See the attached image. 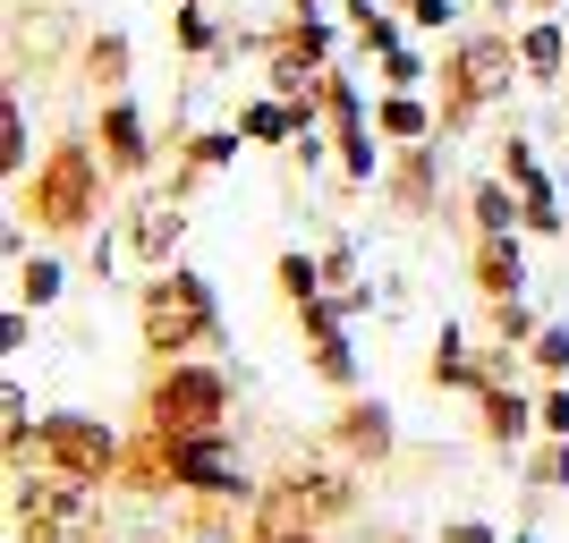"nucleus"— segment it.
<instances>
[{
  "instance_id": "23",
  "label": "nucleus",
  "mask_w": 569,
  "mask_h": 543,
  "mask_svg": "<svg viewBox=\"0 0 569 543\" xmlns=\"http://www.w3.org/2000/svg\"><path fill=\"white\" fill-rule=\"evenodd\" d=\"M527 356H536L545 374H569V331H561V323H545L536 340H527Z\"/></svg>"
},
{
  "instance_id": "8",
  "label": "nucleus",
  "mask_w": 569,
  "mask_h": 543,
  "mask_svg": "<svg viewBox=\"0 0 569 543\" xmlns=\"http://www.w3.org/2000/svg\"><path fill=\"white\" fill-rule=\"evenodd\" d=\"M102 162L119 170V179H144V162H153V144H144V119L128 94L102 102Z\"/></svg>"
},
{
  "instance_id": "6",
  "label": "nucleus",
  "mask_w": 569,
  "mask_h": 543,
  "mask_svg": "<svg viewBox=\"0 0 569 543\" xmlns=\"http://www.w3.org/2000/svg\"><path fill=\"white\" fill-rule=\"evenodd\" d=\"M94 484H77V475H26L18 493H9V519H18V543H69L77 510H86Z\"/></svg>"
},
{
  "instance_id": "1",
  "label": "nucleus",
  "mask_w": 569,
  "mask_h": 543,
  "mask_svg": "<svg viewBox=\"0 0 569 543\" xmlns=\"http://www.w3.org/2000/svg\"><path fill=\"white\" fill-rule=\"evenodd\" d=\"M26 213H34V230L51 238H77V230H94L102 213V153L94 144H51V162L34 170V188H26Z\"/></svg>"
},
{
  "instance_id": "20",
  "label": "nucleus",
  "mask_w": 569,
  "mask_h": 543,
  "mask_svg": "<svg viewBox=\"0 0 569 543\" xmlns=\"http://www.w3.org/2000/svg\"><path fill=\"white\" fill-rule=\"evenodd\" d=\"M0 170L26 179V111H18V102H0Z\"/></svg>"
},
{
  "instance_id": "3",
  "label": "nucleus",
  "mask_w": 569,
  "mask_h": 543,
  "mask_svg": "<svg viewBox=\"0 0 569 543\" xmlns=\"http://www.w3.org/2000/svg\"><path fill=\"white\" fill-rule=\"evenodd\" d=\"M230 416V374L221 365H162V374L144 382V425L153 433H221Z\"/></svg>"
},
{
  "instance_id": "7",
  "label": "nucleus",
  "mask_w": 569,
  "mask_h": 543,
  "mask_svg": "<svg viewBox=\"0 0 569 543\" xmlns=\"http://www.w3.org/2000/svg\"><path fill=\"white\" fill-rule=\"evenodd\" d=\"M340 510H349V484H340V475H281V484H272V493H263V535H272V526H323V519H340Z\"/></svg>"
},
{
  "instance_id": "13",
  "label": "nucleus",
  "mask_w": 569,
  "mask_h": 543,
  "mask_svg": "<svg viewBox=\"0 0 569 543\" xmlns=\"http://www.w3.org/2000/svg\"><path fill=\"white\" fill-rule=\"evenodd\" d=\"M391 204H408V213H426L433 204V144H408L400 170H391Z\"/></svg>"
},
{
  "instance_id": "11",
  "label": "nucleus",
  "mask_w": 569,
  "mask_h": 543,
  "mask_svg": "<svg viewBox=\"0 0 569 543\" xmlns=\"http://www.w3.org/2000/svg\"><path fill=\"white\" fill-rule=\"evenodd\" d=\"M179 230H188V221H179V204H144V213L128 221V247H137L144 263H170V247H179Z\"/></svg>"
},
{
  "instance_id": "21",
  "label": "nucleus",
  "mask_w": 569,
  "mask_h": 543,
  "mask_svg": "<svg viewBox=\"0 0 569 543\" xmlns=\"http://www.w3.org/2000/svg\"><path fill=\"white\" fill-rule=\"evenodd\" d=\"M86 77H94V86H111V94H119V77H128V43H119V34H102V43L86 51Z\"/></svg>"
},
{
  "instance_id": "14",
  "label": "nucleus",
  "mask_w": 569,
  "mask_h": 543,
  "mask_svg": "<svg viewBox=\"0 0 569 543\" xmlns=\"http://www.w3.org/2000/svg\"><path fill=\"white\" fill-rule=\"evenodd\" d=\"M375 128H382V137H391V144H426V128H433V111H426V102H417V94H382V111H375Z\"/></svg>"
},
{
  "instance_id": "32",
  "label": "nucleus",
  "mask_w": 569,
  "mask_h": 543,
  "mask_svg": "<svg viewBox=\"0 0 569 543\" xmlns=\"http://www.w3.org/2000/svg\"><path fill=\"white\" fill-rule=\"evenodd\" d=\"M510 543H527V535H510Z\"/></svg>"
},
{
  "instance_id": "17",
  "label": "nucleus",
  "mask_w": 569,
  "mask_h": 543,
  "mask_svg": "<svg viewBox=\"0 0 569 543\" xmlns=\"http://www.w3.org/2000/svg\"><path fill=\"white\" fill-rule=\"evenodd\" d=\"M510 221H527V213H510V188L485 179V188H476V238H510Z\"/></svg>"
},
{
  "instance_id": "22",
  "label": "nucleus",
  "mask_w": 569,
  "mask_h": 543,
  "mask_svg": "<svg viewBox=\"0 0 569 543\" xmlns=\"http://www.w3.org/2000/svg\"><path fill=\"white\" fill-rule=\"evenodd\" d=\"M315 374H323V382H357V356H349V340H340V331H323V340H315Z\"/></svg>"
},
{
  "instance_id": "28",
  "label": "nucleus",
  "mask_w": 569,
  "mask_h": 543,
  "mask_svg": "<svg viewBox=\"0 0 569 543\" xmlns=\"http://www.w3.org/2000/svg\"><path fill=\"white\" fill-rule=\"evenodd\" d=\"M382 77H391V86H400V94H408V86H417V51H382Z\"/></svg>"
},
{
  "instance_id": "16",
  "label": "nucleus",
  "mask_w": 569,
  "mask_h": 543,
  "mask_svg": "<svg viewBox=\"0 0 569 543\" xmlns=\"http://www.w3.org/2000/svg\"><path fill=\"white\" fill-rule=\"evenodd\" d=\"M238 162V137H196L188 144V170H179V188H196V179H213V170Z\"/></svg>"
},
{
  "instance_id": "9",
  "label": "nucleus",
  "mask_w": 569,
  "mask_h": 543,
  "mask_svg": "<svg viewBox=\"0 0 569 543\" xmlns=\"http://www.w3.org/2000/svg\"><path fill=\"white\" fill-rule=\"evenodd\" d=\"M332 450H349V459H391V408L382 400H349L332 416Z\"/></svg>"
},
{
  "instance_id": "4",
  "label": "nucleus",
  "mask_w": 569,
  "mask_h": 543,
  "mask_svg": "<svg viewBox=\"0 0 569 543\" xmlns=\"http://www.w3.org/2000/svg\"><path fill=\"white\" fill-rule=\"evenodd\" d=\"M34 459H43L51 475H77V484H102V475L128 467V459H119V433L94 425V416H77V408H60V416L34 425Z\"/></svg>"
},
{
  "instance_id": "27",
  "label": "nucleus",
  "mask_w": 569,
  "mask_h": 543,
  "mask_svg": "<svg viewBox=\"0 0 569 543\" xmlns=\"http://www.w3.org/2000/svg\"><path fill=\"white\" fill-rule=\"evenodd\" d=\"M527 475H536V484H569V442H552L545 459H527Z\"/></svg>"
},
{
  "instance_id": "18",
  "label": "nucleus",
  "mask_w": 569,
  "mask_h": 543,
  "mask_svg": "<svg viewBox=\"0 0 569 543\" xmlns=\"http://www.w3.org/2000/svg\"><path fill=\"white\" fill-rule=\"evenodd\" d=\"M281 289H289V306H315V298H323V263L289 247V255H281Z\"/></svg>"
},
{
  "instance_id": "2",
  "label": "nucleus",
  "mask_w": 569,
  "mask_h": 543,
  "mask_svg": "<svg viewBox=\"0 0 569 543\" xmlns=\"http://www.w3.org/2000/svg\"><path fill=\"white\" fill-rule=\"evenodd\" d=\"M137 323H144V349L162 356V365H179V356L196 349V340H213V289L196 281V272H153L137 298Z\"/></svg>"
},
{
  "instance_id": "5",
  "label": "nucleus",
  "mask_w": 569,
  "mask_h": 543,
  "mask_svg": "<svg viewBox=\"0 0 569 543\" xmlns=\"http://www.w3.org/2000/svg\"><path fill=\"white\" fill-rule=\"evenodd\" d=\"M510 69H519V60H510L501 34H468V43L451 51V69H442V86H451V94H442V128H468V119L510 86Z\"/></svg>"
},
{
  "instance_id": "19",
  "label": "nucleus",
  "mask_w": 569,
  "mask_h": 543,
  "mask_svg": "<svg viewBox=\"0 0 569 543\" xmlns=\"http://www.w3.org/2000/svg\"><path fill=\"white\" fill-rule=\"evenodd\" d=\"M51 298H60V263H51V255L18 263V306H51Z\"/></svg>"
},
{
  "instance_id": "24",
  "label": "nucleus",
  "mask_w": 569,
  "mask_h": 543,
  "mask_svg": "<svg viewBox=\"0 0 569 543\" xmlns=\"http://www.w3.org/2000/svg\"><path fill=\"white\" fill-rule=\"evenodd\" d=\"M179 51H213V18H204V0L179 9Z\"/></svg>"
},
{
  "instance_id": "25",
  "label": "nucleus",
  "mask_w": 569,
  "mask_h": 543,
  "mask_svg": "<svg viewBox=\"0 0 569 543\" xmlns=\"http://www.w3.org/2000/svg\"><path fill=\"white\" fill-rule=\"evenodd\" d=\"M493 340H536V314H527L519 298H501L493 306Z\"/></svg>"
},
{
  "instance_id": "29",
  "label": "nucleus",
  "mask_w": 569,
  "mask_h": 543,
  "mask_svg": "<svg viewBox=\"0 0 569 543\" xmlns=\"http://www.w3.org/2000/svg\"><path fill=\"white\" fill-rule=\"evenodd\" d=\"M442 543H493V526H485V519H451V526H442Z\"/></svg>"
},
{
  "instance_id": "10",
  "label": "nucleus",
  "mask_w": 569,
  "mask_h": 543,
  "mask_svg": "<svg viewBox=\"0 0 569 543\" xmlns=\"http://www.w3.org/2000/svg\"><path fill=\"white\" fill-rule=\"evenodd\" d=\"M476 408H485V442L493 450H519L527 433H536V408L510 391V382H493V391H476Z\"/></svg>"
},
{
  "instance_id": "26",
  "label": "nucleus",
  "mask_w": 569,
  "mask_h": 543,
  "mask_svg": "<svg viewBox=\"0 0 569 543\" xmlns=\"http://www.w3.org/2000/svg\"><path fill=\"white\" fill-rule=\"evenodd\" d=\"M536 433L569 442V391H545V400H536Z\"/></svg>"
},
{
  "instance_id": "15",
  "label": "nucleus",
  "mask_w": 569,
  "mask_h": 543,
  "mask_svg": "<svg viewBox=\"0 0 569 543\" xmlns=\"http://www.w3.org/2000/svg\"><path fill=\"white\" fill-rule=\"evenodd\" d=\"M519 69L545 77V86L561 77V26H527V34H519Z\"/></svg>"
},
{
  "instance_id": "30",
  "label": "nucleus",
  "mask_w": 569,
  "mask_h": 543,
  "mask_svg": "<svg viewBox=\"0 0 569 543\" xmlns=\"http://www.w3.org/2000/svg\"><path fill=\"white\" fill-rule=\"evenodd\" d=\"M408 18H417V26H442V18H451V0H408Z\"/></svg>"
},
{
  "instance_id": "12",
  "label": "nucleus",
  "mask_w": 569,
  "mask_h": 543,
  "mask_svg": "<svg viewBox=\"0 0 569 543\" xmlns=\"http://www.w3.org/2000/svg\"><path fill=\"white\" fill-rule=\"evenodd\" d=\"M476 289H485V298H519V247H510V238H476Z\"/></svg>"
},
{
  "instance_id": "31",
  "label": "nucleus",
  "mask_w": 569,
  "mask_h": 543,
  "mask_svg": "<svg viewBox=\"0 0 569 543\" xmlns=\"http://www.w3.org/2000/svg\"><path fill=\"white\" fill-rule=\"evenodd\" d=\"M256 543H323V535H307V526H272V535H256Z\"/></svg>"
}]
</instances>
